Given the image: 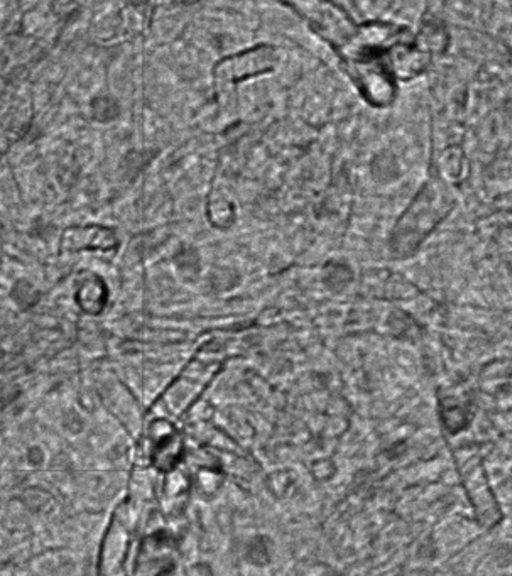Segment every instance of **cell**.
<instances>
[{
	"mask_svg": "<svg viewBox=\"0 0 512 576\" xmlns=\"http://www.w3.org/2000/svg\"><path fill=\"white\" fill-rule=\"evenodd\" d=\"M78 306L86 313H99L106 301L105 287L100 279L91 276L83 279L76 291Z\"/></svg>",
	"mask_w": 512,
	"mask_h": 576,
	"instance_id": "obj_2",
	"label": "cell"
},
{
	"mask_svg": "<svg viewBox=\"0 0 512 576\" xmlns=\"http://www.w3.org/2000/svg\"><path fill=\"white\" fill-rule=\"evenodd\" d=\"M117 245L114 232L101 225L71 226L66 228L60 237L62 252H79L83 250H110Z\"/></svg>",
	"mask_w": 512,
	"mask_h": 576,
	"instance_id": "obj_1",
	"label": "cell"
}]
</instances>
